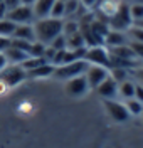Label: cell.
Wrapping results in <instances>:
<instances>
[{
	"label": "cell",
	"instance_id": "obj_22",
	"mask_svg": "<svg viewBox=\"0 0 143 148\" xmlns=\"http://www.w3.org/2000/svg\"><path fill=\"white\" fill-rule=\"evenodd\" d=\"M126 37L128 40H133V42H143V27L138 24H133L126 30Z\"/></svg>",
	"mask_w": 143,
	"mask_h": 148
},
{
	"label": "cell",
	"instance_id": "obj_13",
	"mask_svg": "<svg viewBox=\"0 0 143 148\" xmlns=\"http://www.w3.org/2000/svg\"><path fill=\"white\" fill-rule=\"evenodd\" d=\"M12 39H22V40L34 42V40H36L34 25H32V24H17V27H15V32H14Z\"/></svg>",
	"mask_w": 143,
	"mask_h": 148
},
{
	"label": "cell",
	"instance_id": "obj_32",
	"mask_svg": "<svg viewBox=\"0 0 143 148\" xmlns=\"http://www.w3.org/2000/svg\"><path fill=\"white\" fill-rule=\"evenodd\" d=\"M9 91H10V86L5 83V81H2V79H0V96H5Z\"/></svg>",
	"mask_w": 143,
	"mask_h": 148
},
{
	"label": "cell",
	"instance_id": "obj_10",
	"mask_svg": "<svg viewBox=\"0 0 143 148\" xmlns=\"http://www.w3.org/2000/svg\"><path fill=\"white\" fill-rule=\"evenodd\" d=\"M86 79H88V84L91 89H96L99 84L105 81L106 77L109 76V69L105 67V66H98V64H89L88 69H86Z\"/></svg>",
	"mask_w": 143,
	"mask_h": 148
},
{
	"label": "cell",
	"instance_id": "obj_4",
	"mask_svg": "<svg viewBox=\"0 0 143 148\" xmlns=\"http://www.w3.org/2000/svg\"><path fill=\"white\" fill-rule=\"evenodd\" d=\"M84 61H88L89 64H98V66H109V52H108V47L99 44V46H89L86 47L84 52Z\"/></svg>",
	"mask_w": 143,
	"mask_h": 148
},
{
	"label": "cell",
	"instance_id": "obj_40",
	"mask_svg": "<svg viewBox=\"0 0 143 148\" xmlns=\"http://www.w3.org/2000/svg\"><path fill=\"white\" fill-rule=\"evenodd\" d=\"M61 2H67V0H61Z\"/></svg>",
	"mask_w": 143,
	"mask_h": 148
},
{
	"label": "cell",
	"instance_id": "obj_8",
	"mask_svg": "<svg viewBox=\"0 0 143 148\" xmlns=\"http://www.w3.org/2000/svg\"><path fill=\"white\" fill-rule=\"evenodd\" d=\"M121 5H123V0H98V3H96V7L93 10H96L98 18L105 20L108 24V20L120 10Z\"/></svg>",
	"mask_w": 143,
	"mask_h": 148
},
{
	"label": "cell",
	"instance_id": "obj_26",
	"mask_svg": "<svg viewBox=\"0 0 143 148\" xmlns=\"http://www.w3.org/2000/svg\"><path fill=\"white\" fill-rule=\"evenodd\" d=\"M49 47H52L54 51H62V49H67V39L64 34H61V36H57L51 44H49Z\"/></svg>",
	"mask_w": 143,
	"mask_h": 148
},
{
	"label": "cell",
	"instance_id": "obj_38",
	"mask_svg": "<svg viewBox=\"0 0 143 148\" xmlns=\"http://www.w3.org/2000/svg\"><path fill=\"white\" fill-rule=\"evenodd\" d=\"M135 3H142V5H143V0H136V2H135Z\"/></svg>",
	"mask_w": 143,
	"mask_h": 148
},
{
	"label": "cell",
	"instance_id": "obj_37",
	"mask_svg": "<svg viewBox=\"0 0 143 148\" xmlns=\"http://www.w3.org/2000/svg\"><path fill=\"white\" fill-rule=\"evenodd\" d=\"M135 24H138V25H142V27H143V20H140V22H135Z\"/></svg>",
	"mask_w": 143,
	"mask_h": 148
},
{
	"label": "cell",
	"instance_id": "obj_9",
	"mask_svg": "<svg viewBox=\"0 0 143 148\" xmlns=\"http://www.w3.org/2000/svg\"><path fill=\"white\" fill-rule=\"evenodd\" d=\"M5 17L12 20L14 24H34V20H36L34 9L30 5H19L15 9L9 10Z\"/></svg>",
	"mask_w": 143,
	"mask_h": 148
},
{
	"label": "cell",
	"instance_id": "obj_5",
	"mask_svg": "<svg viewBox=\"0 0 143 148\" xmlns=\"http://www.w3.org/2000/svg\"><path fill=\"white\" fill-rule=\"evenodd\" d=\"M0 79L5 81L10 88H14V86H19L27 79V71L19 64H9L0 73Z\"/></svg>",
	"mask_w": 143,
	"mask_h": 148
},
{
	"label": "cell",
	"instance_id": "obj_21",
	"mask_svg": "<svg viewBox=\"0 0 143 148\" xmlns=\"http://www.w3.org/2000/svg\"><path fill=\"white\" fill-rule=\"evenodd\" d=\"M125 106H126V110L130 113V116H140L143 111V104L138 99H135V98H130V99H126L125 101Z\"/></svg>",
	"mask_w": 143,
	"mask_h": 148
},
{
	"label": "cell",
	"instance_id": "obj_23",
	"mask_svg": "<svg viewBox=\"0 0 143 148\" xmlns=\"http://www.w3.org/2000/svg\"><path fill=\"white\" fill-rule=\"evenodd\" d=\"M128 74H130V69H126V67H111V69H109V76H111L118 84L126 81V79H128Z\"/></svg>",
	"mask_w": 143,
	"mask_h": 148
},
{
	"label": "cell",
	"instance_id": "obj_28",
	"mask_svg": "<svg viewBox=\"0 0 143 148\" xmlns=\"http://www.w3.org/2000/svg\"><path fill=\"white\" fill-rule=\"evenodd\" d=\"M3 2V5H5V9H7V12L12 9H15V7H19V5H22L20 3V0H2Z\"/></svg>",
	"mask_w": 143,
	"mask_h": 148
},
{
	"label": "cell",
	"instance_id": "obj_7",
	"mask_svg": "<svg viewBox=\"0 0 143 148\" xmlns=\"http://www.w3.org/2000/svg\"><path fill=\"white\" fill-rule=\"evenodd\" d=\"M103 106H105L108 116L114 123H126L131 118L123 103H118V101H114V99H103Z\"/></svg>",
	"mask_w": 143,
	"mask_h": 148
},
{
	"label": "cell",
	"instance_id": "obj_17",
	"mask_svg": "<svg viewBox=\"0 0 143 148\" xmlns=\"http://www.w3.org/2000/svg\"><path fill=\"white\" fill-rule=\"evenodd\" d=\"M118 94H120L121 98H125V99L135 98V83H131L130 79L120 83L118 84Z\"/></svg>",
	"mask_w": 143,
	"mask_h": 148
},
{
	"label": "cell",
	"instance_id": "obj_39",
	"mask_svg": "<svg viewBox=\"0 0 143 148\" xmlns=\"http://www.w3.org/2000/svg\"><path fill=\"white\" fill-rule=\"evenodd\" d=\"M140 116H142V120H143V111H142V114H140Z\"/></svg>",
	"mask_w": 143,
	"mask_h": 148
},
{
	"label": "cell",
	"instance_id": "obj_12",
	"mask_svg": "<svg viewBox=\"0 0 143 148\" xmlns=\"http://www.w3.org/2000/svg\"><path fill=\"white\" fill-rule=\"evenodd\" d=\"M123 44H128V37H126V32H120V30H108V34L105 36V40H103V46L106 47H116V46H123Z\"/></svg>",
	"mask_w": 143,
	"mask_h": 148
},
{
	"label": "cell",
	"instance_id": "obj_31",
	"mask_svg": "<svg viewBox=\"0 0 143 148\" xmlns=\"http://www.w3.org/2000/svg\"><path fill=\"white\" fill-rule=\"evenodd\" d=\"M9 46H10V39L9 37H2L0 36V52H3Z\"/></svg>",
	"mask_w": 143,
	"mask_h": 148
},
{
	"label": "cell",
	"instance_id": "obj_2",
	"mask_svg": "<svg viewBox=\"0 0 143 148\" xmlns=\"http://www.w3.org/2000/svg\"><path fill=\"white\" fill-rule=\"evenodd\" d=\"M89 62L84 61V59H77V61H73V62H67V64H61V66H54V77L56 79H61V81H67L71 77H76V76H81V74L86 73Z\"/></svg>",
	"mask_w": 143,
	"mask_h": 148
},
{
	"label": "cell",
	"instance_id": "obj_11",
	"mask_svg": "<svg viewBox=\"0 0 143 148\" xmlns=\"http://www.w3.org/2000/svg\"><path fill=\"white\" fill-rule=\"evenodd\" d=\"M94 91L98 92V96L103 98V99H114L116 94H118V83L114 81L111 76H108Z\"/></svg>",
	"mask_w": 143,
	"mask_h": 148
},
{
	"label": "cell",
	"instance_id": "obj_16",
	"mask_svg": "<svg viewBox=\"0 0 143 148\" xmlns=\"http://www.w3.org/2000/svg\"><path fill=\"white\" fill-rule=\"evenodd\" d=\"M54 2H56V0H36V3L32 5L36 18L49 17L51 9H52V5H54Z\"/></svg>",
	"mask_w": 143,
	"mask_h": 148
},
{
	"label": "cell",
	"instance_id": "obj_1",
	"mask_svg": "<svg viewBox=\"0 0 143 148\" xmlns=\"http://www.w3.org/2000/svg\"><path fill=\"white\" fill-rule=\"evenodd\" d=\"M62 24L64 18H54V17H44L34 20V32H36V40L49 46L57 36L62 34Z\"/></svg>",
	"mask_w": 143,
	"mask_h": 148
},
{
	"label": "cell",
	"instance_id": "obj_34",
	"mask_svg": "<svg viewBox=\"0 0 143 148\" xmlns=\"http://www.w3.org/2000/svg\"><path fill=\"white\" fill-rule=\"evenodd\" d=\"M7 66H9V62H7V59H5V54H3V52H0V73H2Z\"/></svg>",
	"mask_w": 143,
	"mask_h": 148
},
{
	"label": "cell",
	"instance_id": "obj_15",
	"mask_svg": "<svg viewBox=\"0 0 143 148\" xmlns=\"http://www.w3.org/2000/svg\"><path fill=\"white\" fill-rule=\"evenodd\" d=\"M54 74V64H51V62H46V64L39 66L36 69H32V71H29L27 73V77L30 79H46V77H51Z\"/></svg>",
	"mask_w": 143,
	"mask_h": 148
},
{
	"label": "cell",
	"instance_id": "obj_29",
	"mask_svg": "<svg viewBox=\"0 0 143 148\" xmlns=\"http://www.w3.org/2000/svg\"><path fill=\"white\" fill-rule=\"evenodd\" d=\"M135 99H138L143 104V86L142 84H135Z\"/></svg>",
	"mask_w": 143,
	"mask_h": 148
},
{
	"label": "cell",
	"instance_id": "obj_24",
	"mask_svg": "<svg viewBox=\"0 0 143 148\" xmlns=\"http://www.w3.org/2000/svg\"><path fill=\"white\" fill-rule=\"evenodd\" d=\"M64 15H66V7H64V2H61V0H56V2H54V5H52V9H51V14H49V17L64 18Z\"/></svg>",
	"mask_w": 143,
	"mask_h": 148
},
{
	"label": "cell",
	"instance_id": "obj_35",
	"mask_svg": "<svg viewBox=\"0 0 143 148\" xmlns=\"http://www.w3.org/2000/svg\"><path fill=\"white\" fill-rule=\"evenodd\" d=\"M5 15H7V9H5L3 2H0V18H5Z\"/></svg>",
	"mask_w": 143,
	"mask_h": 148
},
{
	"label": "cell",
	"instance_id": "obj_25",
	"mask_svg": "<svg viewBox=\"0 0 143 148\" xmlns=\"http://www.w3.org/2000/svg\"><path fill=\"white\" fill-rule=\"evenodd\" d=\"M130 15L133 18V24L143 20V5L142 3H130Z\"/></svg>",
	"mask_w": 143,
	"mask_h": 148
},
{
	"label": "cell",
	"instance_id": "obj_6",
	"mask_svg": "<svg viewBox=\"0 0 143 148\" xmlns=\"http://www.w3.org/2000/svg\"><path fill=\"white\" fill-rule=\"evenodd\" d=\"M89 91H91V88L88 84V79H86L84 74L71 77L66 81V94L69 98H84Z\"/></svg>",
	"mask_w": 143,
	"mask_h": 148
},
{
	"label": "cell",
	"instance_id": "obj_19",
	"mask_svg": "<svg viewBox=\"0 0 143 148\" xmlns=\"http://www.w3.org/2000/svg\"><path fill=\"white\" fill-rule=\"evenodd\" d=\"M81 30V24H79V20H74V18H69L66 20L64 18V24H62V34L64 36H73V34H76Z\"/></svg>",
	"mask_w": 143,
	"mask_h": 148
},
{
	"label": "cell",
	"instance_id": "obj_20",
	"mask_svg": "<svg viewBox=\"0 0 143 148\" xmlns=\"http://www.w3.org/2000/svg\"><path fill=\"white\" fill-rule=\"evenodd\" d=\"M46 62H49L46 57H32V56H29V57L20 66H22V67L29 73V71H32V69H36V67H39V66L46 64Z\"/></svg>",
	"mask_w": 143,
	"mask_h": 148
},
{
	"label": "cell",
	"instance_id": "obj_27",
	"mask_svg": "<svg viewBox=\"0 0 143 148\" xmlns=\"http://www.w3.org/2000/svg\"><path fill=\"white\" fill-rule=\"evenodd\" d=\"M128 44H130V47H131L135 57L143 62V42H133V40H128Z\"/></svg>",
	"mask_w": 143,
	"mask_h": 148
},
{
	"label": "cell",
	"instance_id": "obj_33",
	"mask_svg": "<svg viewBox=\"0 0 143 148\" xmlns=\"http://www.w3.org/2000/svg\"><path fill=\"white\" fill-rule=\"evenodd\" d=\"M133 73H135V76L138 77V81H140V83H142V86H143V67H135Z\"/></svg>",
	"mask_w": 143,
	"mask_h": 148
},
{
	"label": "cell",
	"instance_id": "obj_30",
	"mask_svg": "<svg viewBox=\"0 0 143 148\" xmlns=\"http://www.w3.org/2000/svg\"><path fill=\"white\" fill-rule=\"evenodd\" d=\"M81 2V5L86 7L88 10H93L96 7V3H98V0H79Z\"/></svg>",
	"mask_w": 143,
	"mask_h": 148
},
{
	"label": "cell",
	"instance_id": "obj_36",
	"mask_svg": "<svg viewBox=\"0 0 143 148\" xmlns=\"http://www.w3.org/2000/svg\"><path fill=\"white\" fill-rule=\"evenodd\" d=\"M20 3H22V5H30V7H32V5L36 3V0H20Z\"/></svg>",
	"mask_w": 143,
	"mask_h": 148
},
{
	"label": "cell",
	"instance_id": "obj_3",
	"mask_svg": "<svg viewBox=\"0 0 143 148\" xmlns=\"http://www.w3.org/2000/svg\"><path fill=\"white\" fill-rule=\"evenodd\" d=\"M131 25H133V18L130 15V5L123 2V5L120 7V10L108 20V27L111 29V30L126 32Z\"/></svg>",
	"mask_w": 143,
	"mask_h": 148
},
{
	"label": "cell",
	"instance_id": "obj_14",
	"mask_svg": "<svg viewBox=\"0 0 143 148\" xmlns=\"http://www.w3.org/2000/svg\"><path fill=\"white\" fill-rule=\"evenodd\" d=\"M3 54H5V59H7L9 64H19V66L29 57L27 52H24V51H20L17 47H12V46L7 47L3 51Z\"/></svg>",
	"mask_w": 143,
	"mask_h": 148
},
{
	"label": "cell",
	"instance_id": "obj_18",
	"mask_svg": "<svg viewBox=\"0 0 143 148\" xmlns=\"http://www.w3.org/2000/svg\"><path fill=\"white\" fill-rule=\"evenodd\" d=\"M15 27H17V24H14L12 20L9 18H0V36L2 37H9L12 39L14 36V32H15Z\"/></svg>",
	"mask_w": 143,
	"mask_h": 148
}]
</instances>
